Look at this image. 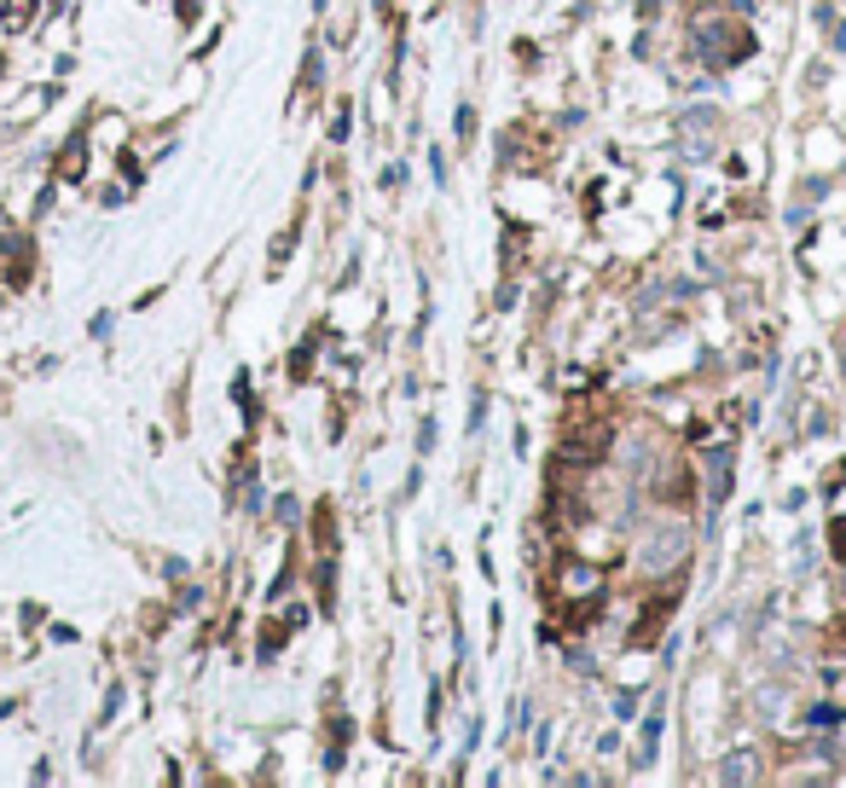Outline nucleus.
I'll return each instance as SVG.
<instances>
[{"mask_svg": "<svg viewBox=\"0 0 846 788\" xmlns=\"http://www.w3.org/2000/svg\"><path fill=\"white\" fill-rule=\"evenodd\" d=\"M598 458H608V429H574L556 447V464H598Z\"/></svg>", "mask_w": 846, "mask_h": 788, "instance_id": "obj_1", "label": "nucleus"}, {"mask_svg": "<svg viewBox=\"0 0 846 788\" xmlns=\"http://www.w3.org/2000/svg\"><path fill=\"white\" fill-rule=\"evenodd\" d=\"M702 53H707V64H731V59H742V53H754V36H725V24H707L702 29Z\"/></svg>", "mask_w": 846, "mask_h": 788, "instance_id": "obj_2", "label": "nucleus"}, {"mask_svg": "<svg viewBox=\"0 0 846 788\" xmlns=\"http://www.w3.org/2000/svg\"><path fill=\"white\" fill-rule=\"evenodd\" d=\"M684 545H690L684 528H662V533H650V540H644L638 557H644V568H672V563L684 557Z\"/></svg>", "mask_w": 846, "mask_h": 788, "instance_id": "obj_3", "label": "nucleus"}, {"mask_svg": "<svg viewBox=\"0 0 846 788\" xmlns=\"http://www.w3.org/2000/svg\"><path fill=\"white\" fill-rule=\"evenodd\" d=\"M707 499H714V505H719V499H731V447H714V452H707Z\"/></svg>", "mask_w": 846, "mask_h": 788, "instance_id": "obj_4", "label": "nucleus"}, {"mask_svg": "<svg viewBox=\"0 0 846 788\" xmlns=\"http://www.w3.org/2000/svg\"><path fill=\"white\" fill-rule=\"evenodd\" d=\"M59 175H64V180H81V175H88V140H81V133H76L70 145H64V163H59Z\"/></svg>", "mask_w": 846, "mask_h": 788, "instance_id": "obj_5", "label": "nucleus"}, {"mask_svg": "<svg viewBox=\"0 0 846 788\" xmlns=\"http://www.w3.org/2000/svg\"><path fill=\"white\" fill-rule=\"evenodd\" d=\"M29 18H36V0H0V24L7 29H29Z\"/></svg>", "mask_w": 846, "mask_h": 788, "instance_id": "obj_6", "label": "nucleus"}, {"mask_svg": "<svg viewBox=\"0 0 846 788\" xmlns=\"http://www.w3.org/2000/svg\"><path fill=\"white\" fill-rule=\"evenodd\" d=\"M7 249H12V284H24L29 279V238H12Z\"/></svg>", "mask_w": 846, "mask_h": 788, "instance_id": "obj_7", "label": "nucleus"}, {"mask_svg": "<svg viewBox=\"0 0 846 788\" xmlns=\"http://www.w3.org/2000/svg\"><path fill=\"white\" fill-rule=\"evenodd\" d=\"M308 365H313V343H302L296 360H291V377H308Z\"/></svg>", "mask_w": 846, "mask_h": 788, "instance_id": "obj_8", "label": "nucleus"}, {"mask_svg": "<svg viewBox=\"0 0 846 788\" xmlns=\"http://www.w3.org/2000/svg\"><path fill=\"white\" fill-rule=\"evenodd\" d=\"M811 725H818V731L841 725V708H829V701H823V708H811Z\"/></svg>", "mask_w": 846, "mask_h": 788, "instance_id": "obj_9", "label": "nucleus"}, {"mask_svg": "<svg viewBox=\"0 0 846 788\" xmlns=\"http://www.w3.org/2000/svg\"><path fill=\"white\" fill-rule=\"evenodd\" d=\"M742 760H748V753H736V760L725 765V783H742V777H754V765H742Z\"/></svg>", "mask_w": 846, "mask_h": 788, "instance_id": "obj_10", "label": "nucleus"}, {"mask_svg": "<svg viewBox=\"0 0 846 788\" xmlns=\"http://www.w3.org/2000/svg\"><path fill=\"white\" fill-rule=\"evenodd\" d=\"M829 545H835V557L846 563V522H835V533H829Z\"/></svg>", "mask_w": 846, "mask_h": 788, "instance_id": "obj_11", "label": "nucleus"}]
</instances>
